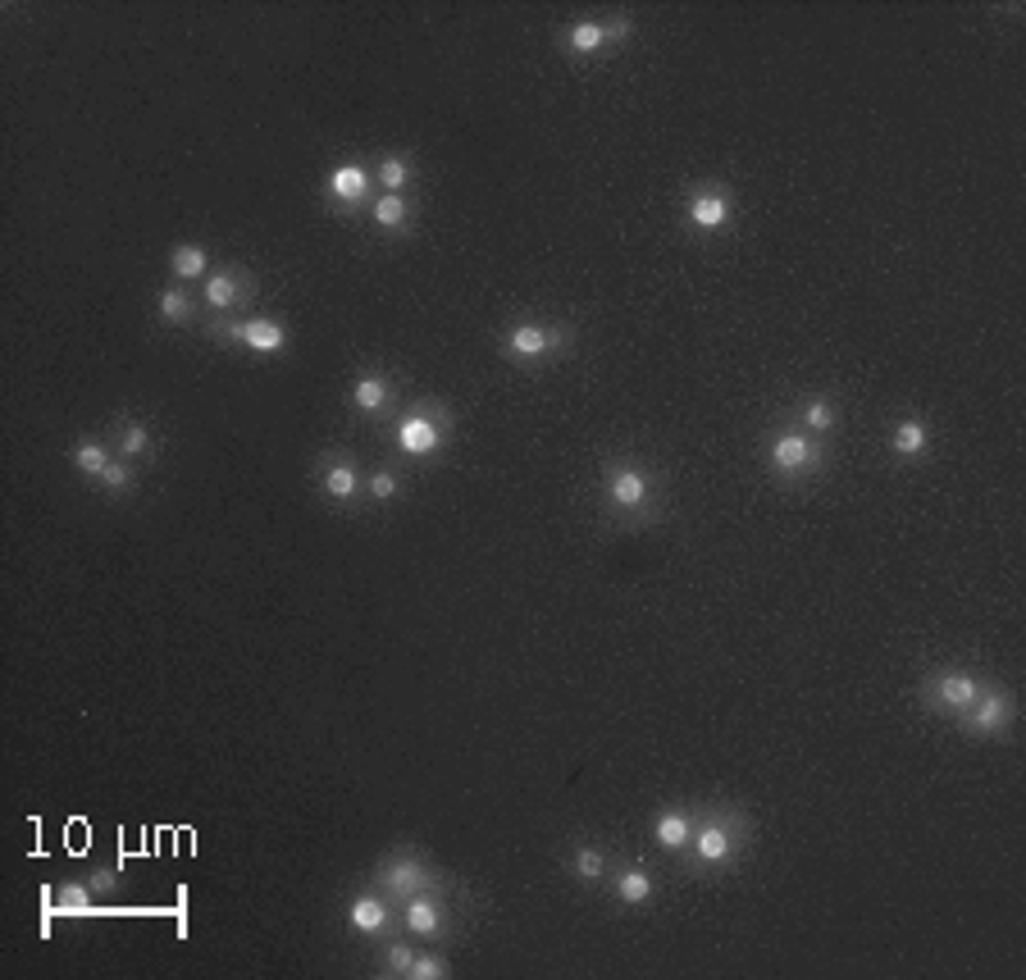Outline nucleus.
Segmentation results:
<instances>
[{
    "mask_svg": "<svg viewBox=\"0 0 1026 980\" xmlns=\"http://www.w3.org/2000/svg\"><path fill=\"white\" fill-rule=\"evenodd\" d=\"M748 834V821L735 817L730 807H716L707 817L693 821V839H689V853L703 872H726V866L739 857V844Z\"/></svg>",
    "mask_w": 1026,
    "mask_h": 980,
    "instance_id": "obj_1",
    "label": "nucleus"
},
{
    "mask_svg": "<svg viewBox=\"0 0 1026 980\" xmlns=\"http://www.w3.org/2000/svg\"><path fill=\"white\" fill-rule=\"evenodd\" d=\"M448 429H452L448 406H438V402H420L415 411H406V415L397 419L393 442H397V452H406V457H434L438 447L448 442Z\"/></svg>",
    "mask_w": 1026,
    "mask_h": 980,
    "instance_id": "obj_2",
    "label": "nucleus"
},
{
    "mask_svg": "<svg viewBox=\"0 0 1026 980\" xmlns=\"http://www.w3.org/2000/svg\"><path fill=\"white\" fill-rule=\"evenodd\" d=\"M379 893L383 899H393L397 908L406 899H415V893H425V889H438V872L425 862V857H415V853H388L379 862Z\"/></svg>",
    "mask_w": 1026,
    "mask_h": 980,
    "instance_id": "obj_3",
    "label": "nucleus"
},
{
    "mask_svg": "<svg viewBox=\"0 0 1026 980\" xmlns=\"http://www.w3.org/2000/svg\"><path fill=\"white\" fill-rule=\"evenodd\" d=\"M985 684L972 676V670H958V666H945V670H935V676H926L922 684V703L939 716H958L977 703V693Z\"/></svg>",
    "mask_w": 1026,
    "mask_h": 980,
    "instance_id": "obj_4",
    "label": "nucleus"
},
{
    "mask_svg": "<svg viewBox=\"0 0 1026 980\" xmlns=\"http://www.w3.org/2000/svg\"><path fill=\"white\" fill-rule=\"evenodd\" d=\"M821 442L812 438V434H803V429H785L781 438L771 442V452H766V465H771V474L775 480H803V474H812L817 465H821Z\"/></svg>",
    "mask_w": 1026,
    "mask_h": 980,
    "instance_id": "obj_5",
    "label": "nucleus"
},
{
    "mask_svg": "<svg viewBox=\"0 0 1026 980\" xmlns=\"http://www.w3.org/2000/svg\"><path fill=\"white\" fill-rule=\"evenodd\" d=\"M562 343H566V328L520 320L503 333V356L516 360V366H539V360H547L552 351H562Z\"/></svg>",
    "mask_w": 1026,
    "mask_h": 980,
    "instance_id": "obj_6",
    "label": "nucleus"
},
{
    "mask_svg": "<svg viewBox=\"0 0 1026 980\" xmlns=\"http://www.w3.org/2000/svg\"><path fill=\"white\" fill-rule=\"evenodd\" d=\"M210 333L219 343H238L246 351H256V356H279L288 347V333L279 320H269V315H246L238 324H224V320H215Z\"/></svg>",
    "mask_w": 1026,
    "mask_h": 980,
    "instance_id": "obj_7",
    "label": "nucleus"
},
{
    "mask_svg": "<svg viewBox=\"0 0 1026 980\" xmlns=\"http://www.w3.org/2000/svg\"><path fill=\"white\" fill-rule=\"evenodd\" d=\"M1013 720H1017V703H1013L1008 689H981L977 703L967 707V712H958V725H962L967 735H977V739L1004 735Z\"/></svg>",
    "mask_w": 1026,
    "mask_h": 980,
    "instance_id": "obj_8",
    "label": "nucleus"
},
{
    "mask_svg": "<svg viewBox=\"0 0 1026 980\" xmlns=\"http://www.w3.org/2000/svg\"><path fill=\"white\" fill-rule=\"evenodd\" d=\"M252 297H256V284H252V274H246L242 265H224V269H215V274L201 278V301L210 305L215 315H224V320L233 311H242Z\"/></svg>",
    "mask_w": 1026,
    "mask_h": 980,
    "instance_id": "obj_9",
    "label": "nucleus"
},
{
    "mask_svg": "<svg viewBox=\"0 0 1026 980\" xmlns=\"http://www.w3.org/2000/svg\"><path fill=\"white\" fill-rule=\"evenodd\" d=\"M607 507H612L616 516H644L648 511V501H653V484H648V474L639 465H612V474H607Z\"/></svg>",
    "mask_w": 1026,
    "mask_h": 980,
    "instance_id": "obj_10",
    "label": "nucleus"
},
{
    "mask_svg": "<svg viewBox=\"0 0 1026 980\" xmlns=\"http://www.w3.org/2000/svg\"><path fill=\"white\" fill-rule=\"evenodd\" d=\"M735 215V196L720 187V183H703V187H693L684 196V219H689V229H703V233H716V229H726Z\"/></svg>",
    "mask_w": 1026,
    "mask_h": 980,
    "instance_id": "obj_11",
    "label": "nucleus"
},
{
    "mask_svg": "<svg viewBox=\"0 0 1026 980\" xmlns=\"http://www.w3.org/2000/svg\"><path fill=\"white\" fill-rule=\"evenodd\" d=\"M634 33V19H616V23H602V19H575L566 27V46L575 55H598L612 42H625Z\"/></svg>",
    "mask_w": 1026,
    "mask_h": 980,
    "instance_id": "obj_12",
    "label": "nucleus"
},
{
    "mask_svg": "<svg viewBox=\"0 0 1026 980\" xmlns=\"http://www.w3.org/2000/svg\"><path fill=\"white\" fill-rule=\"evenodd\" d=\"M402 926L411 935H420V939H442V935H448V912H442L438 889H425V893H415V899L402 903Z\"/></svg>",
    "mask_w": 1026,
    "mask_h": 980,
    "instance_id": "obj_13",
    "label": "nucleus"
},
{
    "mask_svg": "<svg viewBox=\"0 0 1026 980\" xmlns=\"http://www.w3.org/2000/svg\"><path fill=\"white\" fill-rule=\"evenodd\" d=\"M324 192L334 196L343 210H351V206H360L370 196V170L360 160H343V164H334V174H328Z\"/></svg>",
    "mask_w": 1026,
    "mask_h": 980,
    "instance_id": "obj_14",
    "label": "nucleus"
},
{
    "mask_svg": "<svg viewBox=\"0 0 1026 980\" xmlns=\"http://www.w3.org/2000/svg\"><path fill=\"white\" fill-rule=\"evenodd\" d=\"M693 811L689 807H661L653 817V844L667 849V853H689V839H693Z\"/></svg>",
    "mask_w": 1026,
    "mask_h": 980,
    "instance_id": "obj_15",
    "label": "nucleus"
},
{
    "mask_svg": "<svg viewBox=\"0 0 1026 980\" xmlns=\"http://www.w3.org/2000/svg\"><path fill=\"white\" fill-rule=\"evenodd\" d=\"M388 921H393V908H388L383 893H356V899L347 903V926L356 935H383L388 931Z\"/></svg>",
    "mask_w": 1026,
    "mask_h": 980,
    "instance_id": "obj_16",
    "label": "nucleus"
},
{
    "mask_svg": "<svg viewBox=\"0 0 1026 980\" xmlns=\"http://www.w3.org/2000/svg\"><path fill=\"white\" fill-rule=\"evenodd\" d=\"M320 488H324V497H334V501H356L360 493H366V484H360V470L351 461H328V452L320 461Z\"/></svg>",
    "mask_w": 1026,
    "mask_h": 980,
    "instance_id": "obj_17",
    "label": "nucleus"
},
{
    "mask_svg": "<svg viewBox=\"0 0 1026 980\" xmlns=\"http://www.w3.org/2000/svg\"><path fill=\"white\" fill-rule=\"evenodd\" d=\"M388 402H393V383H388L383 374H356V383H351V406L360 411V415H379V411H388Z\"/></svg>",
    "mask_w": 1026,
    "mask_h": 980,
    "instance_id": "obj_18",
    "label": "nucleus"
},
{
    "mask_svg": "<svg viewBox=\"0 0 1026 980\" xmlns=\"http://www.w3.org/2000/svg\"><path fill=\"white\" fill-rule=\"evenodd\" d=\"M170 274H174V284H197V278H206L210 274V256H206V246H197V242H178L174 251H170Z\"/></svg>",
    "mask_w": 1026,
    "mask_h": 980,
    "instance_id": "obj_19",
    "label": "nucleus"
},
{
    "mask_svg": "<svg viewBox=\"0 0 1026 980\" xmlns=\"http://www.w3.org/2000/svg\"><path fill=\"white\" fill-rule=\"evenodd\" d=\"M890 447H895L899 457H908V461H912V457H926V447H931V429H926V419H922V415L899 419Z\"/></svg>",
    "mask_w": 1026,
    "mask_h": 980,
    "instance_id": "obj_20",
    "label": "nucleus"
},
{
    "mask_svg": "<svg viewBox=\"0 0 1026 980\" xmlns=\"http://www.w3.org/2000/svg\"><path fill=\"white\" fill-rule=\"evenodd\" d=\"M616 899H621L625 908H644V903L653 899V876H648V866H639V862L625 866V872L616 876Z\"/></svg>",
    "mask_w": 1026,
    "mask_h": 980,
    "instance_id": "obj_21",
    "label": "nucleus"
},
{
    "mask_svg": "<svg viewBox=\"0 0 1026 980\" xmlns=\"http://www.w3.org/2000/svg\"><path fill=\"white\" fill-rule=\"evenodd\" d=\"M69 461H73V470L78 474H88V480H101V470L115 461V447H109L105 438H88V442H78L73 452H69Z\"/></svg>",
    "mask_w": 1026,
    "mask_h": 980,
    "instance_id": "obj_22",
    "label": "nucleus"
},
{
    "mask_svg": "<svg viewBox=\"0 0 1026 980\" xmlns=\"http://www.w3.org/2000/svg\"><path fill=\"white\" fill-rule=\"evenodd\" d=\"M370 215H374V223H379V229L397 233V229H406V223H411V201H406L402 192H383L379 201L370 206Z\"/></svg>",
    "mask_w": 1026,
    "mask_h": 980,
    "instance_id": "obj_23",
    "label": "nucleus"
},
{
    "mask_svg": "<svg viewBox=\"0 0 1026 980\" xmlns=\"http://www.w3.org/2000/svg\"><path fill=\"white\" fill-rule=\"evenodd\" d=\"M155 311H160L164 324H192V292H187L183 284H170V288L160 292Z\"/></svg>",
    "mask_w": 1026,
    "mask_h": 980,
    "instance_id": "obj_24",
    "label": "nucleus"
},
{
    "mask_svg": "<svg viewBox=\"0 0 1026 980\" xmlns=\"http://www.w3.org/2000/svg\"><path fill=\"white\" fill-rule=\"evenodd\" d=\"M374 178L383 183V192H406L415 178V164H411V155H383Z\"/></svg>",
    "mask_w": 1026,
    "mask_h": 980,
    "instance_id": "obj_25",
    "label": "nucleus"
},
{
    "mask_svg": "<svg viewBox=\"0 0 1026 980\" xmlns=\"http://www.w3.org/2000/svg\"><path fill=\"white\" fill-rule=\"evenodd\" d=\"M50 908L60 916H88L92 912V885H60L55 889Z\"/></svg>",
    "mask_w": 1026,
    "mask_h": 980,
    "instance_id": "obj_26",
    "label": "nucleus"
},
{
    "mask_svg": "<svg viewBox=\"0 0 1026 980\" xmlns=\"http://www.w3.org/2000/svg\"><path fill=\"white\" fill-rule=\"evenodd\" d=\"M151 452V429L147 425H137V419H128L124 434H119V447H115V457L124 461H137V457H147Z\"/></svg>",
    "mask_w": 1026,
    "mask_h": 980,
    "instance_id": "obj_27",
    "label": "nucleus"
},
{
    "mask_svg": "<svg viewBox=\"0 0 1026 980\" xmlns=\"http://www.w3.org/2000/svg\"><path fill=\"white\" fill-rule=\"evenodd\" d=\"M570 872H575L579 880H602V872H607V853H602V849H593V844H579V849L570 853Z\"/></svg>",
    "mask_w": 1026,
    "mask_h": 980,
    "instance_id": "obj_28",
    "label": "nucleus"
},
{
    "mask_svg": "<svg viewBox=\"0 0 1026 980\" xmlns=\"http://www.w3.org/2000/svg\"><path fill=\"white\" fill-rule=\"evenodd\" d=\"M803 425H808V429H803V434H812V438L830 434V429H835V406H830L826 397L808 402V406H803Z\"/></svg>",
    "mask_w": 1026,
    "mask_h": 980,
    "instance_id": "obj_29",
    "label": "nucleus"
},
{
    "mask_svg": "<svg viewBox=\"0 0 1026 980\" xmlns=\"http://www.w3.org/2000/svg\"><path fill=\"white\" fill-rule=\"evenodd\" d=\"M105 493H115V497H124L128 488H132V461H124V457H115L105 470H101V480H96Z\"/></svg>",
    "mask_w": 1026,
    "mask_h": 980,
    "instance_id": "obj_30",
    "label": "nucleus"
},
{
    "mask_svg": "<svg viewBox=\"0 0 1026 980\" xmlns=\"http://www.w3.org/2000/svg\"><path fill=\"white\" fill-rule=\"evenodd\" d=\"M411 967H415V948L411 944H388L383 948V976H406L411 980Z\"/></svg>",
    "mask_w": 1026,
    "mask_h": 980,
    "instance_id": "obj_31",
    "label": "nucleus"
},
{
    "mask_svg": "<svg viewBox=\"0 0 1026 980\" xmlns=\"http://www.w3.org/2000/svg\"><path fill=\"white\" fill-rule=\"evenodd\" d=\"M452 967L448 958H438V954H415V967H411V980H448Z\"/></svg>",
    "mask_w": 1026,
    "mask_h": 980,
    "instance_id": "obj_32",
    "label": "nucleus"
},
{
    "mask_svg": "<svg viewBox=\"0 0 1026 980\" xmlns=\"http://www.w3.org/2000/svg\"><path fill=\"white\" fill-rule=\"evenodd\" d=\"M366 493H370V501H393L397 497V474L393 470H374Z\"/></svg>",
    "mask_w": 1026,
    "mask_h": 980,
    "instance_id": "obj_33",
    "label": "nucleus"
},
{
    "mask_svg": "<svg viewBox=\"0 0 1026 980\" xmlns=\"http://www.w3.org/2000/svg\"><path fill=\"white\" fill-rule=\"evenodd\" d=\"M88 885H92V893H109V889L119 885V872H115V866H96Z\"/></svg>",
    "mask_w": 1026,
    "mask_h": 980,
    "instance_id": "obj_34",
    "label": "nucleus"
}]
</instances>
